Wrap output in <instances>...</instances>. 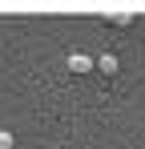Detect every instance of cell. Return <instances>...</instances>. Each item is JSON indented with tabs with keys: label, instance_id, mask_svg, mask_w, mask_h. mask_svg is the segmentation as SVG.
Here are the masks:
<instances>
[{
	"label": "cell",
	"instance_id": "cell-1",
	"mask_svg": "<svg viewBox=\"0 0 145 149\" xmlns=\"http://www.w3.org/2000/svg\"><path fill=\"white\" fill-rule=\"evenodd\" d=\"M97 65H93V56H85V52H72L69 56V73H77V77H89Z\"/></svg>",
	"mask_w": 145,
	"mask_h": 149
},
{
	"label": "cell",
	"instance_id": "cell-2",
	"mask_svg": "<svg viewBox=\"0 0 145 149\" xmlns=\"http://www.w3.org/2000/svg\"><path fill=\"white\" fill-rule=\"evenodd\" d=\"M93 65H97V73H101V77H117V69H121V61L113 56V52H101Z\"/></svg>",
	"mask_w": 145,
	"mask_h": 149
},
{
	"label": "cell",
	"instance_id": "cell-3",
	"mask_svg": "<svg viewBox=\"0 0 145 149\" xmlns=\"http://www.w3.org/2000/svg\"><path fill=\"white\" fill-rule=\"evenodd\" d=\"M105 20L117 24V28H129L133 24V8H113V12H105Z\"/></svg>",
	"mask_w": 145,
	"mask_h": 149
},
{
	"label": "cell",
	"instance_id": "cell-4",
	"mask_svg": "<svg viewBox=\"0 0 145 149\" xmlns=\"http://www.w3.org/2000/svg\"><path fill=\"white\" fill-rule=\"evenodd\" d=\"M0 149H16V137H12L8 129H0Z\"/></svg>",
	"mask_w": 145,
	"mask_h": 149
}]
</instances>
